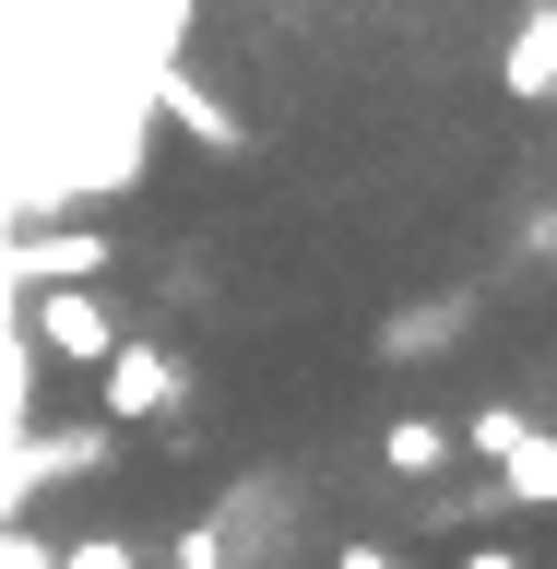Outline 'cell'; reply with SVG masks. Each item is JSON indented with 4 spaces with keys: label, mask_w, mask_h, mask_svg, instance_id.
<instances>
[{
    "label": "cell",
    "mask_w": 557,
    "mask_h": 569,
    "mask_svg": "<svg viewBox=\"0 0 557 569\" xmlns=\"http://www.w3.org/2000/svg\"><path fill=\"white\" fill-rule=\"evenodd\" d=\"M83 391H96L107 427H142V416H167V403H178V356L155 345V332H119V345L83 368Z\"/></svg>",
    "instance_id": "6da1fadb"
},
{
    "label": "cell",
    "mask_w": 557,
    "mask_h": 569,
    "mask_svg": "<svg viewBox=\"0 0 557 569\" xmlns=\"http://www.w3.org/2000/svg\"><path fill=\"white\" fill-rule=\"evenodd\" d=\"M332 569H416V558H391V546H345Z\"/></svg>",
    "instance_id": "9c48e42d"
},
{
    "label": "cell",
    "mask_w": 557,
    "mask_h": 569,
    "mask_svg": "<svg viewBox=\"0 0 557 569\" xmlns=\"http://www.w3.org/2000/svg\"><path fill=\"white\" fill-rule=\"evenodd\" d=\"M498 96L510 107H557V0H534L523 36L498 48Z\"/></svg>",
    "instance_id": "3957f363"
},
{
    "label": "cell",
    "mask_w": 557,
    "mask_h": 569,
    "mask_svg": "<svg viewBox=\"0 0 557 569\" xmlns=\"http://www.w3.org/2000/svg\"><path fill=\"white\" fill-rule=\"evenodd\" d=\"M167 107H178V131H190V142H238V107H213L202 83H167Z\"/></svg>",
    "instance_id": "8992f818"
},
{
    "label": "cell",
    "mask_w": 557,
    "mask_h": 569,
    "mask_svg": "<svg viewBox=\"0 0 557 569\" xmlns=\"http://www.w3.org/2000/svg\"><path fill=\"white\" fill-rule=\"evenodd\" d=\"M391 475H439V462H451V427H427V416H391Z\"/></svg>",
    "instance_id": "5b68a950"
},
{
    "label": "cell",
    "mask_w": 557,
    "mask_h": 569,
    "mask_svg": "<svg viewBox=\"0 0 557 569\" xmlns=\"http://www.w3.org/2000/svg\"><path fill=\"white\" fill-rule=\"evenodd\" d=\"M462 569H534L523 546H462Z\"/></svg>",
    "instance_id": "ba28073f"
},
{
    "label": "cell",
    "mask_w": 557,
    "mask_h": 569,
    "mask_svg": "<svg viewBox=\"0 0 557 569\" xmlns=\"http://www.w3.org/2000/svg\"><path fill=\"white\" fill-rule=\"evenodd\" d=\"M498 487L523 498V510H557V439H546V427H523V439L498 451Z\"/></svg>",
    "instance_id": "277c9868"
},
{
    "label": "cell",
    "mask_w": 557,
    "mask_h": 569,
    "mask_svg": "<svg viewBox=\"0 0 557 569\" xmlns=\"http://www.w3.org/2000/svg\"><path fill=\"white\" fill-rule=\"evenodd\" d=\"M523 427H534V403H475V416H462V439H475V451H510V439H523Z\"/></svg>",
    "instance_id": "52a82bcc"
},
{
    "label": "cell",
    "mask_w": 557,
    "mask_h": 569,
    "mask_svg": "<svg viewBox=\"0 0 557 569\" xmlns=\"http://www.w3.org/2000/svg\"><path fill=\"white\" fill-rule=\"evenodd\" d=\"M119 332H131V320H119V297H96L83 273L36 297V356H60V368H96V356L119 345Z\"/></svg>",
    "instance_id": "7a4b0ae2"
}]
</instances>
